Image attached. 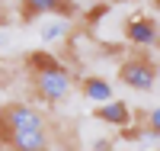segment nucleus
<instances>
[{
  "instance_id": "nucleus-2",
  "label": "nucleus",
  "mask_w": 160,
  "mask_h": 151,
  "mask_svg": "<svg viewBox=\"0 0 160 151\" xmlns=\"http://www.w3.org/2000/svg\"><path fill=\"white\" fill-rule=\"evenodd\" d=\"M42 129H48V122L35 106H29V103L0 106V138L16 135V132H42Z\"/></svg>"
},
{
  "instance_id": "nucleus-10",
  "label": "nucleus",
  "mask_w": 160,
  "mask_h": 151,
  "mask_svg": "<svg viewBox=\"0 0 160 151\" xmlns=\"http://www.w3.org/2000/svg\"><path fill=\"white\" fill-rule=\"evenodd\" d=\"M144 116H148V119H144V122H148V132L157 138V132H160V109H151V113H144Z\"/></svg>"
},
{
  "instance_id": "nucleus-4",
  "label": "nucleus",
  "mask_w": 160,
  "mask_h": 151,
  "mask_svg": "<svg viewBox=\"0 0 160 151\" xmlns=\"http://www.w3.org/2000/svg\"><path fill=\"white\" fill-rule=\"evenodd\" d=\"M125 39H128L131 45H138V48H151L157 42V19L135 13V16L125 23Z\"/></svg>"
},
{
  "instance_id": "nucleus-1",
  "label": "nucleus",
  "mask_w": 160,
  "mask_h": 151,
  "mask_svg": "<svg viewBox=\"0 0 160 151\" xmlns=\"http://www.w3.org/2000/svg\"><path fill=\"white\" fill-rule=\"evenodd\" d=\"M32 71V87L45 103H61L74 87V74L61 64V58H55L51 51H32L26 58Z\"/></svg>"
},
{
  "instance_id": "nucleus-3",
  "label": "nucleus",
  "mask_w": 160,
  "mask_h": 151,
  "mask_svg": "<svg viewBox=\"0 0 160 151\" xmlns=\"http://www.w3.org/2000/svg\"><path fill=\"white\" fill-rule=\"evenodd\" d=\"M118 77H122L125 87L138 90V93H151V90L157 87V67H154L148 58H128V61H122Z\"/></svg>"
},
{
  "instance_id": "nucleus-6",
  "label": "nucleus",
  "mask_w": 160,
  "mask_h": 151,
  "mask_svg": "<svg viewBox=\"0 0 160 151\" xmlns=\"http://www.w3.org/2000/svg\"><path fill=\"white\" fill-rule=\"evenodd\" d=\"M10 151H48L51 148V138H48V129L42 132H16V135H7L0 138Z\"/></svg>"
},
{
  "instance_id": "nucleus-9",
  "label": "nucleus",
  "mask_w": 160,
  "mask_h": 151,
  "mask_svg": "<svg viewBox=\"0 0 160 151\" xmlns=\"http://www.w3.org/2000/svg\"><path fill=\"white\" fill-rule=\"evenodd\" d=\"M71 29H68V23H64V19H51V23H45L42 26V39H45V42H58V39H64V35H68Z\"/></svg>"
},
{
  "instance_id": "nucleus-8",
  "label": "nucleus",
  "mask_w": 160,
  "mask_h": 151,
  "mask_svg": "<svg viewBox=\"0 0 160 151\" xmlns=\"http://www.w3.org/2000/svg\"><path fill=\"white\" fill-rule=\"evenodd\" d=\"M55 7H58V0H26L19 10H22V19H35V16L55 13Z\"/></svg>"
},
{
  "instance_id": "nucleus-7",
  "label": "nucleus",
  "mask_w": 160,
  "mask_h": 151,
  "mask_svg": "<svg viewBox=\"0 0 160 151\" xmlns=\"http://www.w3.org/2000/svg\"><path fill=\"white\" fill-rule=\"evenodd\" d=\"M80 90H83V97H87V100H93L96 106L115 100V97H112V84H109L106 77H93V74H90V77L80 80Z\"/></svg>"
},
{
  "instance_id": "nucleus-5",
  "label": "nucleus",
  "mask_w": 160,
  "mask_h": 151,
  "mask_svg": "<svg viewBox=\"0 0 160 151\" xmlns=\"http://www.w3.org/2000/svg\"><path fill=\"white\" fill-rule=\"evenodd\" d=\"M93 116H96L99 122H106V126H115V129H128L131 122H135V116H131V109L125 100H109L93 109Z\"/></svg>"
}]
</instances>
